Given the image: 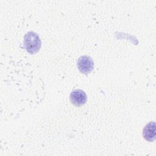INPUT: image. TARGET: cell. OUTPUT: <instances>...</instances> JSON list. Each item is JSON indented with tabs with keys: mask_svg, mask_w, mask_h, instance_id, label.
Masks as SVG:
<instances>
[{
	"mask_svg": "<svg viewBox=\"0 0 156 156\" xmlns=\"http://www.w3.org/2000/svg\"><path fill=\"white\" fill-rule=\"evenodd\" d=\"M24 46L30 54L37 52L41 47V40L38 35L34 32H27L24 37Z\"/></svg>",
	"mask_w": 156,
	"mask_h": 156,
	"instance_id": "6da1fadb",
	"label": "cell"
},
{
	"mask_svg": "<svg viewBox=\"0 0 156 156\" xmlns=\"http://www.w3.org/2000/svg\"><path fill=\"white\" fill-rule=\"evenodd\" d=\"M77 66L80 72L83 74H88L92 71L94 63L90 56L82 55L78 58Z\"/></svg>",
	"mask_w": 156,
	"mask_h": 156,
	"instance_id": "7a4b0ae2",
	"label": "cell"
},
{
	"mask_svg": "<svg viewBox=\"0 0 156 156\" xmlns=\"http://www.w3.org/2000/svg\"><path fill=\"white\" fill-rule=\"evenodd\" d=\"M70 101L76 106H80L84 104L87 101V95L85 91L77 89L73 90L70 94Z\"/></svg>",
	"mask_w": 156,
	"mask_h": 156,
	"instance_id": "3957f363",
	"label": "cell"
},
{
	"mask_svg": "<svg viewBox=\"0 0 156 156\" xmlns=\"http://www.w3.org/2000/svg\"><path fill=\"white\" fill-rule=\"evenodd\" d=\"M143 136L145 140L152 141L155 136V123L154 121L149 122L143 129Z\"/></svg>",
	"mask_w": 156,
	"mask_h": 156,
	"instance_id": "277c9868",
	"label": "cell"
}]
</instances>
